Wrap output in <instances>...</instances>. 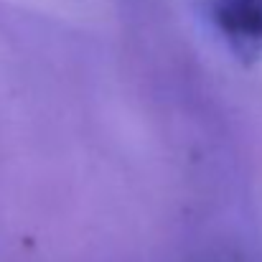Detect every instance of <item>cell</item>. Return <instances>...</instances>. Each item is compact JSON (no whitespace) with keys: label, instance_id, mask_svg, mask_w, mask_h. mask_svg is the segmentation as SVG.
I'll list each match as a JSON object with an SVG mask.
<instances>
[{"label":"cell","instance_id":"1","mask_svg":"<svg viewBox=\"0 0 262 262\" xmlns=\"http://www.w3.org/2000/svg\"><path fill=\"white\" fill-rule=\"evenodd\" d=\"M211 15L237 51L255 56L262 49V0H214Z\"/></svg>","mask_w":262,"mask_h":262}]
</instances>
